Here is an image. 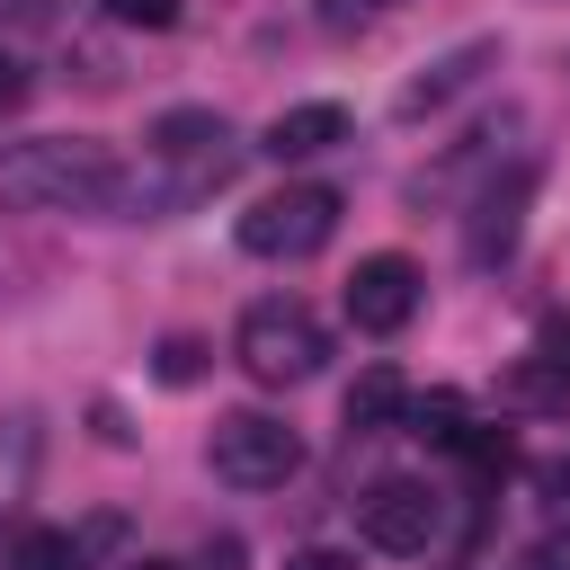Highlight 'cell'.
I'll return each mask as SVG.
<instances>
[{
  "label": "cell",
  "mask_w": 570,
  "mask_h": 570,
  "mask_svg": "<svg viewBox=\"0 0 570 570\" xmlns=\"http://www.w3.org/2000/svg\"><path fill=\"white\" fill-rule=\"evenodd\" d=\"M410 436H428V445L454 454V445H463V401H454V392H428V401L410 392Z\"/></svg>",
  "instance_id": "cell-14"
},
{
  "label": "cell",
  "mask_w": 570,
  "mask_h": 570,
  "mask_svg": "<svg viewBox=\"0 0 570 570\" xmlns=\"http://www.w3.org/2000/svg\"><path fill=\"white\" fill-rule=\"evenodd\" d=\"M98 9H107L116 27H142V36H160V27L178 18V0H98Z\"/></svg>",
  "instance_id": "cell-16"
},
{
  "label": "cell",
  "mask_w": 570,
  "mask_h": 570,
  "mask_svg": "<svg viewBox=\"0 0 570 570\" xmlns=\"http://www.w3.org/2000/svg\"><path fill=\"white\" fill-rule=\"evenodd\" d=\"M338 134H347V107H338V98H303V107H276L267 151H276V160H312V151H330Z\"/></svg>",
  "instance_id": "cell-10"
},
{
  "label": "cell",
  "mask_w": 570,
  "mask_h": 570,
  "mask_svg": "<svg viewBox=\"0 0 570 570\" xmlns=\"http://www.w3.org/2000/svg\"><path fill=\"white\" fill-rule=\"evenodd\" d=\"M481 71H499V36H463V45H445V53H428L410 80H401V116H436V107H454Z\"/></svg>",
  "instance_id": "cell-8"
},
{
  "label": "cell",
  "mask_w": 570,
  "mask_h": 570,
  "mask_svg": "<svg viewBox=\"0 0 570 570\" xmlns=\"http://www.w3.org/2000/svg\"><path fill=\"white\" fill-rule=\"evenodd\" d=\"M410 419V383L392 374V365H365L356 383H347V436H383V428H401Z\"/></svg>",
  "instance_id": "cell-11"
},
{
  "label": "cell",
  "mask_w": 570,
  "mask_h": 570,
  "mask_svg": "<svg viewBox=\"0 0 570 570\" xmlns=\"http://www.w3.org/2000/svg\"><path fill=\"white\" fill-rule=\"evenodd\" d=\"M232 356H240V374H249V383L285 392V383H312V374H321V356H330V330L312 321V303H294V294H267V303H249V312H240V330H232Z\"/></svg>",
  "instance_id": "cell-3"
},
{
  "label": "cell",
  "mask_w": 570,
  "mask_h": 570,
  "mask_svg": "<svg viewBox=\"0 0 570 570\" xmlns=\"http://www.w3.org/2000/svg\"><path fill=\"white\" fill-rule=\"evenodd\" d=\"M454 454H463L481 481H508V472H517V445H508V428H463V445H454Z\"/></svg>",
  "instance_id": "cell-15"
},
{
  "label": "cell",
  "mask_w": 570,
  "mask_h": 570,
  "mask_svg": "<svg viewBox=\"0 0 570 570\" xmlns=\"http://www.w3.org/2000/svg\"><path fill=\"white\" fill-rule=\"evenodd\" d=\"M205 463L232 490H285L303 472V436L285 419H267V410H223L214 436H205Z\"/></svg>",
  "instance_id": "cell-4"
},
{
  "label": "cell",
  "mask_w": 570,
  "mask_h": 570,
  "mask_svg": "<svg viewBox=\"0 0 570 570\" xmlns=\"http://www.w3.org/2000/svg\"><path fill=\"white\" fill-rule=\"evenodd\" d=\"M142 160H151V169H134V196H125V214L160 223V214H178V205H205L214 187H232V169H240V142H232V125H223L214 107H169V116H151V142H142Z\"/></svg>",
  "instance_id": "cell-2"
},
{
  "label": "cell",
  "mask_w": 570,
  "mask_h": 570,
  "mask_svg": "<svg viewBox=\"0 0 570 570\" xmlns=\"http://www.w3.org/2000/svg\"><path fill=\"white\" fill-rule=\"evenodd\" d=\"M525 196H534V169L517 160V169H508V178H499V187H490V196L472 205V232H463V258H472V267H499V258L517 249V223H525Z\"/></svg>",
  "instance_id": "cell-9"
},
{
  "label": "cell",
  "mask_w": 570,
  "mask_h": 570,
  "mask_svg": "<svg viewBox=\"0 0 570 570\" xmlns=\"http://www.w3.org/2000/svg\"><path fill=\"white\" fill-rule=\"evenodd\" d=\"M436 525H445V508H436V490L410 481V472H383V481L356 499V534H365L374 552H428Z\"/></svg>",
  "instance_id": "cell-7"
},
{
  "label": "cell",
  "mask_w": 570,
  "mask_h": 570,
  "mask_svg": "<svg viewBox=\"0 0 570 570\" xmlns=\"http://www.w3.org/2000/svg\"><path fill=\"white\" fill-rule=\"evenodd\" d=\"M285 570H356V552H338V543H303V552H285Z\"/></svg>",
  "instance_id": "cell-18"
},
{
  "label": "cell",
  "mask_w": 570,
  "mask_h": 570,
  "mask_svg": "<svg viewBox=\"0 0 570 570\" xmlns=\"http://www.w3.org/2000/svg\"><path fill=\"white\" fill-rule=\"evenodd\" d=\"M534 347H543L552 365H570V321H543V338H534Z\"/></svg>",
  "instance_id": "cell-21"
},
{
  "label": "cell",
  "mask_w": 570,
  "mask_h": 570,
  "mask_svg": "<svg viewBox=\"0 0 570 570\" xmlns=\"http://www.w3.org/2000/svg\"><path fill=\"white\" fill-rule=\"evenodd\" d=\"M205 374V347L196 338H160V383H196Z\"/></svg>",
  "instance_id": "cell-17"
},
{
  "label": "cell",
  "mask_w": 570,
  "mask_h": 570,
  "mask_svg": "<svg viewBox=\"0 0 570 570\" xmlns=\"http://www.w3.org/2000/svg\"><path fill=\"white\" fill-rule=\"evenodd\" d=\"M134 169L98 134H27L0 142V205L18 214H125Z\"/></svg>",
  "instance_id": "cell-1"
},
{
  "label": "cell",
  "mask_w": 570,
  "mask_h": 570,
  "mask_svg": "<svg viewBox=\"0 0 570 570\" xmlns=\"http://www.w3.org/2000/svg\"><path fill=\"white\" fill-rule=\"evenodd\" d=\"M125 570H178V561H125Z\"/></svg>",
  "instance_id": "cell-23"
},
{
  "label": "cell",
  "mask_w": 570,
  "mask_h": 570,
  "mask_svg": "<svg viewBox=\"0 0 570 570\" xmlns=\"http://www.w3.org/2000/svg\"><path fill=\"white\" fill-rule=\"evenodd\" d=\"M499 401H508V410H570V365H552L543 347H525V356L508 365Z\"/></svg>",
  "instance_id": "cell-12"
},
{
  "label": "cell",
  "mask_w": 570,
  "mask_h": 570,
  "mask_svg": "<svg viewBox=\"0 0 570 570\" xmlns=\"http://www.w3.org/2000/svg\"><path fill=\"white\" fill-rule=\"evenodd\" d=\"M9 570H89V561H80V543L62 525H27L18 552H9Z\"/></svg>",
  "instance_id": "cell-13"
},
{
  "label": "cell",
  "mask_w": 570,
  "mask_h": 570,
  "mask_svg": "<svg viewBox=\"0 0 570 570\" xmlns=\"http://www.w3.org/2000/svg\"><path fill=\"white\" fill-rule=\"evenodd\" d=\"M419 303H428V276H419V258H401V249H374V258H356V276H347V321H356L365 338H401V330L419 321Z\"/></svg>",
  "instance_id": "cell-6"
},
{
  "label": "cell",
  "mask_w": 570,
  "mask_h": 570,
  "mask_svg": "<svg viewBox=\"0 0 570 570\" xmlns=\"http://www.w3.org/2000/svg\"><path fill=\"white\" fill-rule=\"evenodd\" d=\"M18 107H27V62L0 45V116H18Z\"/></svg>",
  "instance_id": "cell-19"
},
{
  "label": "cell",
  "mask_w": 570,
  "mask_h": 570,
  "mask_svg": "<svg viewBox=\"0 0 570 570\" xmlns=\"http://www.w3.org/2000/svg\"><path fill=\"white\" fill-rule=\"evenodd\" d=\"M525 570H561V561H552V552H525Z\"/></svg>",
  "instance_id": "cell-22"
},
{
  "label": "cell",
  "mask_w": 570,
  "mask_h": 570,
  "mask_svg": "<svg viewBox=\"0 0 570 570\" xmlns=\"http://www.w3.org/2000/svg\"><path fill=\"white\" fill-rule=\"evenodd\" d=\"M330 240H338V187H276V196H258L240 214V249L249 258H276V267L321 258Z\"/></svg>",
  "instance_id": "cell-5"
},
{
  "label": "cell",
  "mask_w": 570,
  "mask_h": 570,
  "mask_svg": "<svg viewBox=\"0 0 570 570\" xmlns=\"http://www.w3.org/2000/svg\"><path fill=\"white\" fill-rule=\"evenodd\" d=\"M374 9H392V0H321L330 27H356V18H374Z\"/></svg>",
  "instance_id": "cell-20"
}]
</instances>
